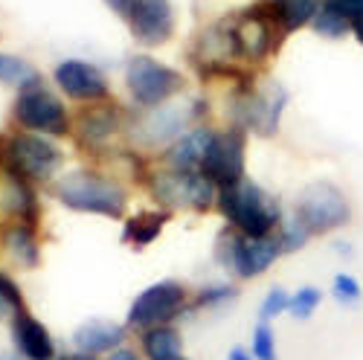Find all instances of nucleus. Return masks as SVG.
<instances>
[{
	"label": "nucleus",
	"mask_w": 363,
	"mask_h": 360,
	"mask_svg": "<svg viewBox=\"0 0 363 360\" xmlns=\"http://www.w3.org/2000/svg\"><path fill=\"white\" fill-rule=\"evenodd\" d=\"M0 244L9 253V259L21 267H38L41 264V244H38V235L33 224H23V221H9L0 232Z\"/></svg>",
	"instance_id": "obj_19"
},
{
	"label": "nucleus",
	"mask_w": 363,
	"mask_h": 360,
	"mask_svg": "<svg viewBox=\"0 0 363 360\" xmlns=\"http://www.w3.org/2000/svg\"><path fill=\"white\" fill-rule=\"evenodd\" d=\"M128 94L140 108H160L184 87V76L151 55H131L125 67Z\"/></svg>",
	"instance_id": "obj_8"
},
{
	"label": "nucleus",
	"mask_w": 363,
	"mask_h": 360,
	"mask_svg": "<svg viewBox=\"0 0 363 360\" xmlns=\"http://www.w3.org/2000/svg\"><path fill=\"white\" fill-rule=\"evenodd\" d=\"M213 134H216V131H209V128H195V131L180 134V137L166 148V163H169V169L201 171V163H203V154H206Z\"/></svg>",
	"instance_id": "obj_20"
},
{
	"label": "nucleus",
	"mask_w": 363,
	"mask_h": 360,
	"mask_svg": "<svg viewBox=\"0 0 363 360\" xmlns=\"http://www.w3.org/2000/svg\"><path fill=\"white\" fill-rule=\"evenodd\" d=\"M184 360H189V357H184Z\"/></svg>",
	"instance_id": "obj_42"
},
{
	"label": "nucleus",
	"mask_w": 363,
	"mask_h": 360,
	"mask_svg": "<svg viewBox=\"0 0 363 360\" xmlns=\"http://www.w3.org/2000/svg\"><path fill=\"white\" fill-rule=\"evenodd\" d=\"M216 203L221 209V215L230 221V227L241 235L264 238V235H274L282 224V209L277 206V201L247 177L227 189H218Z\"/></svg>",
	"instance_id": "obj_2"
},
{
	"label": "nucleus",
	"mask_w": 363,
	"mask_h": 360,
	"mask_svg": "<svg viewBox=\"0 0 363 360\" xmlns=\"http://www.w3.org/2000/svg\"><path fill=\"white\" fill-rule=\"evenodd\" d=\"M125 334H128V328L113 320H87L73 332V346L82 354L99 357V354H111L119 346H125Z\"/></svg>",
	"instance_id": "obj_16"
},
{
	"label": "nucleus",
	"mask_w": 363,
	"mask_h": 360,
	"mask_svg": "<svg viewBox=\"0 0 363 360\" xmlns=\"http://www.w3.org/2000/svg\"><path fill=\"white\" fill-rule=\"evenodd\" d=\"M145 360H184V337L174 325H157V328H145L140 337Z\"/></svg>",
	"instance_id": "obj_21"
},
{
	"label": "nucleus",
	"mask_w": 363,
	"mask_h": 360,
	"mask_svg": "<svg viewBox=\"0 0 363 360\" xmlns=\"http://www.w3.org/2000/svg\"><path fill=\"white\" fill-rule=\"evenodd\" d=\"M294 218L308 235H325L349 224L352 206H349V198L335 184L317 180V184H308L296 195Z\"/></svg>",
	"instance_id": "obj_3"
},
{
	"label": "nucleus",
	"mask_w": 363,
	"mask_h": 360,
	"mask_svg": "<svg viewBox=\"0 0 363 360\" xmlns=\"http://www.w3.org/2000/svg\"><path fill=\"white\" fill-rule=\"evenodd\" d=\"M288 305H291V293L285 288H270L259 305V322H274L277 317L288 314Z\"/></svg>",
	"instance_id": "obj_30"
},
{
	"label": "nucleus",
	"mask_w": 363,
	"mask_h": 360,
	"mask_svg": "<svg viewBox=\"0 0 363 360\" xmlns=\"http://www.w3.org/2000/svg\"><path fill=\"white\" fill-rule=\"evenodd\" d=\"M311 26L317 29V35H323V38H343V35L352 33V21H346V18H343L340 12H335V9H328L325 4L317 9Z\"/></svg>",
	"instance_id": "obj_27"
},
{
	"label": "nucleus",
	"mask_w": 363,
	"mask_h": 360,
	"mask_svg": "<svg viewBox=\"0 0 363 360\" xmlns=\"http://www.w3.org/2000/svg\"><path fill=\"white\" fill-rule=\"evenodd\" d=\"M52 79H55L58 90L76 102H102V99H108V90H111L105 73L96 64L84 62V58L58 62Z\"/></svg>",
	"instance_id": "obj_13"
},
{
	"label": "nucleus",
	"mask_w": 363,
	"mask_h": 360,
	"mask_svg": "<svg viewBox=\"0 0 363 360\" xmlns=\"http://www.w3.org/2000/svg\"><path fill=\"white\" fill-rule=\"evenodd\" d=\"M41 81V73L15 52H0V84H9L15 90H23L29 84Z\"/></svg>",
	"instance_id": "obj_24"
},
{
	"label": "nucleus",
	"mask_w": 363,
	"mask_h": 360,
	"mask_svg": "<svg viewBox=\"0 0 363 360\" xmlns=\"http://www.w3.org/2000/svg\"><path fill=\"white\" fill-rule=\"evenodd\" d=\"M52 195L70 213L102 215V218H123L128 206V192L123 186L90 169H76L62 174L55 180Z\"/></svg>",
	"instance_id": "obj_1"
},
{
	"label": "nucleus",
	"mask_w": 363,
	"mask_h": 360,
	"mask_svg": "<svg viewBox=\"0 0 363 360\" xmlns=\"http://www.w3.org/2000/svg\"><path fill=\"white\" fill-rule=\"evenodd\" d=\"M4 160H6V169L18 171L29 184H47V180H52L58 174V169H62L65 154L50 137L23 131V134H15L6 140Z\"/></svg>",
	"instance_id": "obj_5"
},
{
	"label": "nucleus",
	"mask_w": 363,
	"mask_h": 360,
	"mask_svg": "<svg viewBox=\"0 0 363 360\" xmlns=\"http://www.w3.org/2000/svg\"><path fill=\"white\" fill-rule=\"evenodd\" d=\"M328 9L340 12L346 21H357L363 15V0H323Z\"/></svg>",
	"instance_id": "obj_33"
},
{
	"label": "nucleus",
	"mask_w": 363,
	"mask_h": 360,
	"mask_svg": "<svg viewBox=\"0 0 363 360\" xmlns=\"http://www.w3.org/2000/svg\"><path fill=\"white\" fill-rule=\"evenodd\" d=\"M230 41L233 50L247 55V58H264L270 52V41H274V21L264 15V6H253L250 12L241 15V21H235L230 29Z\"/></svg>",
	"instance_id": "obj_14"
},
{
	"label": "nucleus",
	"mask_w": 363,
	"mask_h": 360,
	"mask_svg": "<svg viewBox=\"0 0 363 360\" xmlns=\"http://www.w3.org/2000/svg\"><path fill=\"white\" fill-rule=\"evenodd\" d=\"M238 296V291L227 282H216V285H206L195 293V299H189V311H209V308H224L230 305L233 299Z\"/></svg>",
	"instance_id": "obj_26"
},
{
	"label": "nucleus",
	"mask_w": 363,
	"mask_h": 360,
	"mask_svg": "<svg viewBox=\"0 0 363 360\" xmlns=\"http://www.w3.org/2000/svg\"><path fill=\"white\" fill-rule=\"evenodd\" d=\"M250 351L256 360H279L277 351V332H274V322H259L256 332H253V343Z\"/></svg>",
	"instance_id": "obj_29"
},
{
	"label": "nucleus",
	"mask_w": 363,
	"mask_h": 360,
	"mask_svg": "<svg viewBox=\"0 0 363 360\" xmlns=\"http://www.w3.org/2000/svg\"><path fill=\"white\" fill-rule=\"evenodd\" d=\"M245 152H247V140L241 131L213 134L201 163V174L216 189H227L238 184V180H245Z\"/></svg>",
	"instance_id": "obj_10"
},
{
	"label": "nucleus",
	"mask_w": 363,
	"mask_h": 360,
	"mask_svg": "<svg viewBox=\"0 0 363 360\" xmlns=\"http://www.w3.org/2000/svg\"><path fill=\"white\" fill-rule=\"evenodd\" d=\"M189 311V291L184 282L177 279H160L155 285H148L134 296V303L128 308L125 325L145 332V328L157 325H172L180 314Z\"/></svg>",
	"instance_id": "obj_4"
},
{
	"label": "nucleus",
	"mask_w": 363,
	"mask_h": 360,
	"mask_svg": "<svg viewBox=\"0 0 363 360\" xmlns=\"http://www.w3.org/2000/svg\"><path fill=\"white\" fill-rule=\"evenodd\" d=\"M277 238H279V244H282V253H296V250H302V247L308 244L311 235L296 224V218H291L288 224H279Z\"/></svg>",
	"instance_id": "obj_31"
},
{
	"label": "nucleus",
	"mask_w": 363,
	"mask_h": 360,
	"mask_svg": "<svg viewBox=\"0 0 363 360\" xmlns=\"http://www.w3.org/2000/svg\"><path fill=\"white\" fill-rule=\"evenodd\" d=\"M12 343L23 360H58V349L50 328L26 308L12 314Z\"/></svg>",
	"instance_id": "obj_15"
},
{
	"label": "nucleus",
	"mask_w": 363,
	"mask_h": 360,
	"mask_svg": "<svg viewBox=\"0 0 363 360\" xmlns=\"http://www.w3.org/2000/svg\"><path fill=\"white\" fill-rule=\"evenodd\" d=\"M227 360H256V357H253V351L247 346H233L230 354H227Z\"/></svg>",
	"instance_id": "obj_36"
},
{
	"label": "nucleus",
	"mask_w": 363,
	"mask_h": 360,
	"mask_svg": "<svg viewBox=\"0 0 363 360\" xmlns=\"http://www.w3.org/2000/svg\"><path fill=\"white\" fill-rule=\"evenodd\" d=\"M285 256L282 244L277 232L274 235H264V238H250V235H241L233 227L227 232L218 235V261L233 267L238 279H256L262 276L264 270H270L277 264V259Z\"/></svg>",
	"instance_id": "obj_6"
},
{
	"label": "nucleus",
	"mask_w": 363,
	"mask_h": 360,
	"mask_svg": "<svg viewBox=\"0 0 363 360\" xmlns=\"http://www.w3.org/2000/svg\"><path fill=\"white\" fill-rule=\"evenodd\" d=\"M331 293H335L337 303H343V305H354L357 299H360V285H357L354 276H349V274H337L335 282H331Z\"/></svg>",
	"instance_id": "obj_32"
},
{
	"label": "nucleus",
	"mask_w": 363,
	"mask_h": 360,
	"mask_svg": "<svg viewBox=\"0 0 363 360\" xmlns=\"http://www.w3.org/2000/svg\"><path fill=\"white\" fill-rule=\"evenodd\" d=\"M15 119L29 134L44 137H67L70 134V111L44 81H35L15 96Z\"/></svg>",
	"instance_id": "obj_7"
},
{
	"label": "nucleus",
	"mask_w": 363,
	"mask_h": 360,
	"mask_svg": "<svg viewBox=\"0 0 363 360\" xmlns=\"http://www.w3.org/2000/svg\"><path fill=\"white\" fill-rule=\"evenodd\" d=\"M169 218H172L169 209H143V213H137V215H131L125 221L123 238H125L131 247H148L163 232V227L169 224Z\"/></svg>",
	"instance_id": "obj_22"
},
{
	"label": "nucleus",
	"mask_w": 363,
	"mask_h": 360,
	"mask_svg": "<svg viewBox=\"0 0 363 360\" xmlns=\"http://www.w3.org/2000/svg\"><path fill=\"white\" fill-rule=\"evenodd\" d=\"M270 4H279V0H270Z\"/></svg>",
	"instance_id": "obj_41"
},
{
	"label": "nucleus",
	"mask_w": 363,
	"mask_h": 360,
	"mask_svg": "<svg viewBox=\"0 0 363 360\" xmlns=\"http://www.w3.org/2000/svg\"><path fill=\"white\" fill-rule=\"evenodd\" d=\"M285 102H288V96L282 94V87H274L270 94L245 99V105H241L245 128H250L256 134H274L279 128V116H282Z\"/></svg>",
	"instance_id": "obj_18"
},
{
	"label": "nucleus",
	"mask_w": 363,
	"mask_h": 360,
	"mask_svg": "<svg viewBox=\"0 0 363 360\" xmlns=\"http://www.w3.org/2000/svg\"><path fill=\"white\" fill-rule=\"evenodd\" d=\"M125 23L143 47H163L174 35L172 0H137L125 15Z\"/></svg>",
	"instance_id": "obj_11"
},
{
	"label": "nucleus",
	"mask_w": 363,
	"mask_h": 360,
	"mask_svg": "<svg viewBox=\"0 0 363 360\" xmlns=\"http://www.w3.org/2000/svg\"><path fill=\"white\" fill-rule=\"evenodd\" d=\"M352 35H354V41L363 47V15H360L357 21H352Z\"/></svg>",
	"instance_id": "obj_38"
},
{
	"label": "nucleus",
	"mask_w": 363,
	"mask_h": 360,
	"mask_svg": "<svg viewBox=\"0 0 363 360\" xmlns=\"http://www.w3.org/2000/svg\"><path fill=\"white\" fill-rule=\"evenodd\" d=\"M320 303H323V293H320V288L306 285V288H299V291H294V293H291L288 314H291L294 320H308V317H314V314H317Z\"/></svg>",
	"instance_id": "obj_28"
},
{
	"label": "nucleus",
	"mask_w": 363,
	"mask_h": 360,
	"mask_svg": "<svg viewBox=\"0 0 363 360\" xmlns=\"http://www.w3.org/2000/svg\"><path fill=\"white\" fill-rule=\"evenodd\" d=\"M108 360H143V357H140L134 349H128V346H119L116 351L108 354Z\"/></svg>",
	"instance_id": "obj_35"
},
{
	"label": "nucleus",
	"mask_w": 363,
	"mask_h": 360,
	"mask_svg": "<svg viewBox=\"0 0 363 360\" xmlns=\"http://www.w3.org/2000/svg\"><path fill=\"white\" fill-rule=\"evenodd\" d=\"M0 206L6 209V215L12 221H23L33 227L38 221V203L33 195V184L12 169H4V177H0Z\"/></svg>",
	"instance_id": "obj_17"
},
{
	"label": "nucleus",
	"mask_w": 363,
	"mask_h": 360,
	"mask_svg": "<svg viewBox=\"0 0 363 360\" xmlns=\"http://www.w3.org/2000/svg\"><path fill=\"white\" fill-rule=\"evenodd\" d=\"M0 360H23V357H18V354H6V351H0Z\"/></svg>",
	"instance_id": "obj_40"
},
{
	"label": "nucleus",
	"mask_w": 363,
	"mask_h": 360,
	"mask_svg": "<svg viewBox=\"0 0 363 360\" xmlns=\"http://www.w3.org/2000/svg\"><path fill=\"white\" fill-rule=\"evenodd\" d=\"M116 128H119V113L108 108H94L79 119V134H82V142L87 145L108 142L116 134Z\"/></svg>",
	"instance_id": "obj_23"
},
{
	"label": "nucleus",
	"mask_w": 363,
	"mask_h": 360,
	"mask_svg": "<svg viewBox=\"0 0 363 360\" xmlns=\"http://www.w3.org/2000/svg\"><path fill=\"white\" fill-rule=\"evenodd\" d=\"M58 360H99V357H94V354H82V351H67V354H62Z\"/></svg>",
	"instance_id": "obj_39"
},
{
	"label": "nucleus",
	"mask_w": 363,
	"mask_h": 360,
	"mask_svg": "<svg viewBox=\"0 0 363 360\" xmlns=\"http://www.w3.org/2000/svg\"><path fill=\"white\" fill-rule=\"evenodd\" d=\"M201 102H184V105H160L151 108V113H145L140 123L134 125V134L148 142V145H160V142H174L180 134H186L189 123L198 116Z\"/></svg>",
	"instance_id": "obj_12"
},
{
	"label": "nucleus",
	"mask_w": 363,
	"mask_h": 360,
	"mask_svg": "<svg viewBox=\"0 0 363 360\" xmlns=\"http://www.w3.org/2000/svg\"><path fill=\"white\" fill-rule=\"evenodd\" d=\"M151 195L169 213L172 209L206 213L218 201V189L201 171H180V169H166L151 177Z\"/></svg>",
	"instance_id": "obj_9"
},
{
	"label": "nucleus",
	"mask_w": 363,
	"mask_h": 360,
	"mask_svg": "<svg viewBox=\"0 0 363 360\" xmlns=\"http://www.w3.org/2000/svg\"><path fill=\"white\" fill-rule=\"evenodd\" d=\"M15 314V308L9 305V299L4 296V291H0V320H6V317H12Z\"/></svg>",
	"instance_id": "obj_37"
},
{
	"label": "nucleus",
	"mask_w": 363,
	"mask_h": 360,
	"mask_svg": "<svg viewBox=\"0 0 363 360\" xmlns=\"http://www.w3.org/2000/svg\"><path fill=\"white\" fill-rule=\"evenodd\" d=\"M320 6H323L320 0H279L277 4V21L282 23L285 33H294V29L308 26Z\"/></svg>",
	"instance_id": "obj_25"
},
{
	"label": "nucleus",
	"mask_w": 363,
	"mask_h": 360,
	"mask_svg": "<svg viewBox=\"0 0 363 360\" xmlns=\"http://www.w3.org/2000/svg\"><path fill=\"white\" fill-rule=\"evenodd\" d=\"M134 4H137V0H105V6H108V9H113L119 18H125V15L131 12V6H134Z\"/></svg>",
	"instance_id": "obj_34"
}]
</instances>
